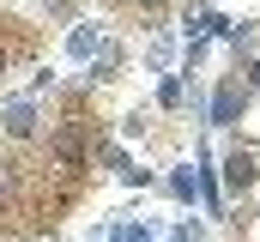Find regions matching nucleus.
<instances>
[{
    "label": "nucleus",
    "mask_w": 260,
    "mask_h": 242,
    "mask_svg": "<svg viewBox=\"0 0 260 242\" xmlns=\"http://www.w3.org/2000/svg\"><path fill=\"white\" fill-rule=\"evenodd\" d=\"M242 182H254V164L236 152V158H230V188H242Z\"/></svg>",
    "instance_id": "f03ea898"
},
{
    "label": "nucleus",
    "mask_w": 260,
    "mask_h": 242,
    "mask_svg": "<svg viewBox=\"0 0 260 242\" xmlns=\"http://www.w3.org/2000/svg\"><path fill=\"white\" fill-rule=\"evenodd\" d=\"M254 85H260V67H254Z\"/></svg>",
    "instance_id": "39448f33"
},
{
    "label": "nucleus",
    "mask_w": 260,
    "mask_h": 242,
    "mask_svg": "<svg viewBox=\"0 0 260 242\" xmlns=\"http://www.w3.org/2000/svg\"><path fill=\"white\" fill-rule=\"evenodd\" d=\"M0 73H6V49H0Z\"/></svg>",
    "instance_id": "7ed1b4c3"
},
{
    "label": "nucleus",
    "mask_w": 260,
    "mask_h": 242,
    "mask_svg": "<svg viewBox=\"0 0 260 242\" xmlns=\"http://www.w3.org/2000/svg\"><path fill=\"white\" fill-rule=\"evenodd\" d=\"M55 152H61V164H79V158H85V139H79V133H61Z\"/></svg>",
    "instance_id": "f257e3e1"
},
{
    "label": "nucleus",
    "mask_w": 260,
    "mask_h": 242,
    "mask_svg": "<svg viewBox=\"0 0 260 242\" xmlns=\"http://www.w3.org/2000/svg\"><path fill=\"white\" fill-rule=\"evenodd\" d=\"M139 6H157V0H139Z\"/></svg>",
    "instance_id": "20e7f679"
}]
</instances>
